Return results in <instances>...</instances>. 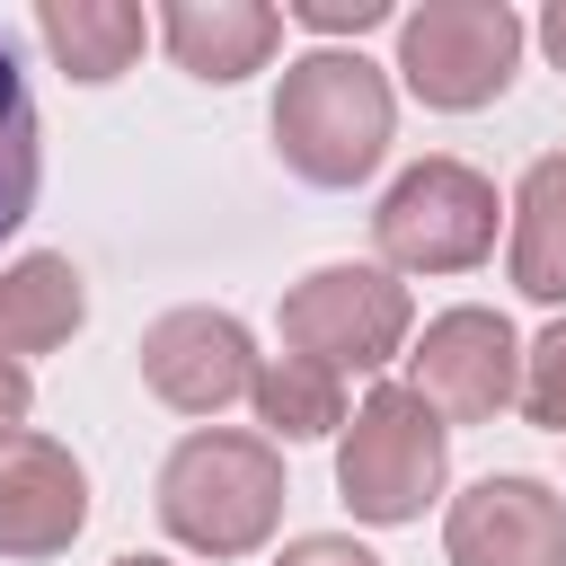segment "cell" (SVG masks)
<instances>
[{"label": "cell", "mask_w": 566, "mask_h": 566, "mask_svg": "<svg viewBox=\"0 0 566 566\" xmlns=\"http://www.w3.org/2000/svg\"><path fill=\"white\" fill-rule=\"evenodd\" d=\"M389 124H398V106H389L380 62L336 53V44L283 62L274 150H283V168H292L301 186H363V177L389 159Z\"/></svg>", "instance_id": "6da1fadb"}, {"label": "cell", "mask_w": 566, "mask_h": 566, "mask_svg": "<svg viewBox=\"0 0 566 566\" xmlns=\"http://www.w3.org/2000/svg\"><path fill=\"white\" fill-rule=\"evenodd\" d=\"M159 522L195 557H256L283 522V451L230 424L186 433L159 469Z\"/></svg>", "instance_id": "7a4b0ae2"}, {"label": "cell", "mask_w": 566, "mask_h": 566, "mask_svg": "<svg viewBox=\"0 0 566 566\" xmlns=\"http://www.w3.org/2000/svg\"><path fill=\"white\" fill-rule=\"evenodd\" d=\"M442 478H451V424L407 380H380L336 442V495L354 504V522L389 531V522H416L442 495Z\"/></svg>", "instance_id": "3957f363"}, {"label": "cell", "mask_w": 566, "mask_h": 566, "mask_svg": "<svg viewBox=\"0 0 566 566\" xmlns=\"http://www.w3.org/2000/svg\"><path fill=\"white\" fill-rule=\"evenodd\" d=\"M513 62H522V18L504 0H424L398 18V80L442 115L495 106Z\"/></svg>", "instance_id": "277c9868"}, {"label": "cell", "mask_w": 566, "mask_h": 566, "mask_svg": "<svg viewBox=\"0 0 566 566\" xmlns=\"http://www.w3.org/2000/svg\"><path fill=\"white\" fill-rule=\"evenodd\" d=\"M371 239H380L389 274H469L495 248V186L469 159H416L380 195Z\"/></svg>", "instance_id": "5b68a950"}, {"label": "cell", "mask_w": 566, "mask_h": 566, "mask_svg": "<svg viewBox=\"0 0 566 566\" xmlns=\"http://www.w3.org/2000/svg\"><path fill=\"white\" fill-rule=\"evenodd\" d=\"M407 327H416V310H407V283L389 265H318L283 292V345L301 363H327L336 380L398 363Z\"/></svg>", "instance_id": "8992f818"}, {"label": "cell", "mask_w": 566, "mask_h": 566, "mask_svg": "<svg viewBox=\"0 0 566 566\" xmlns=\"http://www.w3.org/2000/svg\"><path fill=\"white\" fill-rule=\"evenodd\" d=\"M442 424H495L522 398V336L504 310H442L416 336V380H407Z\"/></svg>", "instance_id": "52a82bcc"}, {"label": "cell", "mask_w": 566, "mask_h": 566, "mask_svg": "<svg viewBox=\"0 0 566 566\" xmlns=\"http://www.w3.org/2000/svg\"><path fill=\"white\" fill-rule=\"evenodd\" d=\"M142 380L177 416H221L256 389V345L230 310H168L142 327Z\"/></svg>", "instance_id": "ba28073f"}, {"label": "cell", "mask_w": 566, "mask_h": 566, "mask_svg": "<svg viewBox=\"0 0 566 566\" xmlns=\"http://www.w3.org/2000/svg\"><path fill=\"white\" fill-rule=\"evenodd\" d=\"M451 566H566V495L539 478H478L442 513Z\"/></svg>", "instance_id": "9c48e42d"}, {"label": "cell", "mask_w": 566, "mask_h": 566, "mask_svg": "<svg viewBox=\"0 0 566 566\" xmlns=\"http://www.w3.org/2000/svg\"><path fill=\"white\" fill-rule=\"evenodd\" d=\"M88 522V469L53 433H0V557H62Z\"/></svg>", "instance_id": "30bf717a"}, {"label": "cell", "mask_w": 566, "mask_h": 566, "mask_svg": "<svg viewBox=\"0 0 566 566\" xmlns=\"http://www.w3.org/2000/svg\"><path fill=\"white\" fill-rule=\"evenodd\" d=\"M159 44L177 53V71L230 88V80H248V71L274 62L283 9H265V0H168L159 9Z\"/></svg>", "instance_id": "8fae6325"}, {"label": "cell", "mask_w": 566, "mask_h": 566, "mask_svg": "<svg viewBox=\"0 0 566 566\" xmlns=\"http://www.w3.org/2000/svg\"><path fill=\"white\" fill-rule=\"evenodd\" d=\"M80 318H88V283H80L71 256L35 248V256L0 265V354H9V363H18V354H53V345H71Z\"/></svg>", "instance_id": "7c38bea8"}, {"label": "cell", "mask_w": 566, "mask_h": 566, "mask_svg": "<svg viewBox=\"0 0 566 566\" xmlns=\"http://www.w3.org/2000/svg\"><path fill=\"white\" fill-rule=\"evenodd\" d=\"M35 35H44V53L62 62V80L106 88V80L133 71L150 18H142L133 0H44V9H35Z\"/></svg>", "instance_id": "4fadbf2b"}, {"label": "cell", "mask_w": 566, "mask_h": 566, "mask_svg": "<svg viewBox=\"0 0 566 566\" xmlns=\"http://www.w3.org/2000/svg\"><path fill=\"white\" fill-rule=\"evenodd\" d=\"M504 265H513V292H522V301L566 310V150H548V159H531V168H522V186H513V248H504Z\"/></svg>", "instance_id": "5bb4252c"}, {"label": "cell", "mask_w": 566, "mask_h": 566, "mask_svg": "<svg viewBox=\"0 0 566 566\" xmlns=\"http://www.w3.org/2000/svg\"><path fill=\"white\" fill-rule=\"evenodd\" d=\"M35 186H44V124H35V88H27L18 35L0 27V239L27 230Z\"/></svg>", "instance_id": "9a60e30c"}, {"label": "cell", "mask_w": 566, "mask_h": 566, "mask_svg": "<svg viewBox=\"0 0 566 566\" xmlns=\"http://www.w3.org/2000/svg\"><path fill=\"white\" fill-rule=\"evenodd\" d=\"M256 424H265V442H318V433H336L345 424V380L327 371V363H301V354H274V363H256Z\"/></svg>", "instance_id": "2e32d148"}, {"label": "cell", "mask_w": 566, "mask_h": 566, "mask_svg": "<svg viewBox=\"0 0 566 566\" xmlns=\"http://www.w3.org/2000/svg\"><path fill=\"white\" fill-rule=\"evenodd\" d=\"M522 416L566 433V318L539 327V345H522Z\"/></svg>", "instance_id": "e0dca14e"}, {"label": "cell", "mask_w": 566, "mask_h": 566, "mask_svg": "<svg viewBox=\"0 0 566 566\" xmlns=\"http://www.w3.org/2000/svg\"><path fill=\"white\" fill-rule=\"evenodd\" d=\"M292 18L310 35H371V27H389V0H301Z\"/></svg>", "instance_id": "ac0fdd59"}, {"label": "cell", "mask_w": 566, "mask_h": 566, "mask_svg": "<svg viewBox=\"0 0 566 566\" xmlns=\"http://www.w3.org/2000/svg\"><path fill=\"white\" fill-rule=\"evenodd\" d=\"M274 566H380L363 539H345V531H310V539H292Z\"/></svg>", "instance_id": "d6986e66"}, {"label": "cell", "mask_w": 566, "mask_h": 566, "mask_svg": "<svg viewBox=\"0 0 566 566\" xmlns=\"http://www.w3.org/2000/svg\"><path fill=\"white\" fill-rule=\"evenodd\" d=\"M27 407H35V380H27V363H9V354H0V433H18V424H27Z\"/></svg>", "instance_id": "ffe728a7"}, {"label": "cell", "mask_w": 566, "mask_h": 566, "mask_svg": "<svg viewBox=\"0 0 566 566\" xmlns=\"http://www.w3.org/2000/svg\"><path fill=\"white\" fill-rule=\"evenodd\" d=\"M539 44H548V62L566 71V0H548V9H539Z\"/></svg>", "instance_id": "44dd1931"}, {"label": "cell", "mask_w": 566, "mask_h": 566, "mask_svg": "<svg viewBox=\"0 0 566 566\" xmlns=\"http://www.w3.org/2000/svg\"><path fill=\"white\" fill-rule=\"evenodd\" d=\"M115 566H168V557H115Z\"/></svg>", "instance_id": "7402d4cb"}]
</instances>
